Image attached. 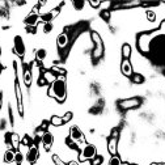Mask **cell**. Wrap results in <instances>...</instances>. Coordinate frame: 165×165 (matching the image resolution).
I'll return each instance as SVG.
<instances>
[{
	"label": "cell",
	"mask_w": 165,
	"mask_h": 165,
	"mask_svg": "<svg viewBox=\"0 0 165 165\" xmlns=\"http://www.w3.org/2000/svg\"><path fill=\"white\" fill-rule=\"evenodd\" d=\"M22 144H29V138H28V136H25L22 139Z\"/></svg>",
	"instance_id": "obj_35"
},
{
	"label": "cell",
	"mask_w": 165,
	"mask_h": 165,
	"mask_svg": "<svg viewBox=\"0 0 165 165\" xmlns=\"http://www.w3.org/2000/svg\"><path fill=\"white\" fill-rule=\"evenodd\" d=\"M121 71L124 76H132V66L128 59H123L121 64Z\"/></svg>",
	"instance_id": "obj_7"
},
{
	"label": "cell",
	"mask_w": 165,
	"mask_h": 165,
	"mask_svg": "<svg viewBox=\"0 0 165 165\" xmlns=\"http://www.w3.org/2000/svg\"><path fill=\"white\" fill-rule=\"evenodd\" d=\"M67 165H79V164L76 163V161H70V163H68Z\"/></svg>",
	"instance_id": "obj_36"
},
{
	"label": "cell",
	"mask_w": 165,
	"mask_h": 165,
	"mask_svg": "<svg viewBox=\"0 0 165 165\" xmlns=\"http://www.w3.org/2000/svg\"><path fill=\"white\" fill-rule=\"evenodd\" d=\"M22 153L21 152H16V156H15V161H17V163H20L21 164V161H22Z\"/></svg>",
	"instance_id": "obj_30"
},
{
	"label": "cell",
	"mask_w": 165,
	"mask_h": 165,
	"mask_svg": "<svg viewBox=\"0 0 165 165\" xmlns=\"http://www.w3.org/2000/svg\"><path fill=\"white\" fill-rule=\"evenodd\" d=\"M17 165H21V164H20V163H17Z\"/></svg>",
	"instance_id": "obj_39"
},
{
	"label": "cell",
	"mask_w": 165,
	"mask_h": 165,
	"mask_svg": "<svg viewBox=\"0 0 165 165\" xmlns=\"http://www.w3.org/2000/svg\"><path fill=\"white\" fill-rule=\"evenodd\" d=\"M44 77H45V80L47 81V84H52V82L56 80V76H55V74H54L52 71H47V72H45Z\"/></svg>",
	"instance_id": "obj_16"
},
{
	"label": "cell",
	"mask_w": 165,
	"mask_h": 165,
	"mask_svg": "<svg viewBox=\"0 0 165 165\" xmlns=\"http://www.w3.org/2000/svg\"><path fill=\"white\" fill-rule=\"evenodd\" d=\"M52 72H58V74H62V75H64L66 74V71L64 70H62V68H58V67H52Z\"/></svg>",
	"instance_id": "obj_33"
},
{
	"label": "cell",
	"mask_w": 165,
	"mask_h": 165,
	"mask_svg": "<svg viewBox=\"0 0 165 165\" xmlns=\"http://www.w3.org/2000/svg\"><path fill=\"white\" fill-rule=\"evenodd\" d=\"M15 91H16V97H17V106H19V112H20V114H22V94H21V89H20V87H19V82H16Z\"/></svg>",
	"instance_id": "obj_11"
},
{
	"label": "cell",
	"mask_w": 165,
	"mask_h": 165,
	"mask_svg": "<svg viewBox=\"0 0 165 165\" xmlns=\"http://www.w3.org/2000/svg\"><path fill=\"white\" fill-rule=\"evenodd\" d=\"M52 30V24L51 22H46L44 25V33H50Z\"/></svg>",
	"instance_id": "obj_27"
},
{
	"label": "cell",
	"mask_w": 165,
	"mask_h": 165,
	"mask_svg": "<svg viewBox=\"0 0 165 165\" xmlns=\"http://www.w3.org/2000/svg\"><path fill=\"white\" fill-rule=\"evenodd\" d=\"M109 165H122V161L117 155H114V156H112V159H110Z\"/></svg>",
	"instance_id": "obj_23"
},
{
	"label": "cell",
	"mask_w": 165,
	"mask_h": 165,
	"mask_svg": "<svg viewBox=\"0 0 165 165\" xmlns=\"http://www.w3.org/2000/svg\"><path fill=\"white\" fill-rule=\"evenodd\" d=\"M15 156H16V152H13L12 149H7L4 153V161L5 163H13L15 161Z\"/></svg>",
	"instance_id": "obj_14"
},
{
	"label": "cell",
	"mask_w": 165,
	"mask_h": 165,
	"mask_svg": "<svg viewBox=\"0 0 165 165\" xmlns=\"http://www.w3.org/2000/svg\"><path fill=\"white\" fill-rule=\"evenodd\" d=\"M2 105H3V100H2V96H0V109H2Z\"/></svg>",
	"instance_id": "obj_38"
},
{
	"label": "cell",
	"mask_w": 165,
	"mask_h": 165,
	"mask_svg": "<svg viewBox=\"0 0 165 165\" xmlns=\"http://www.w3.org/2000/svg\"><path fill=\"white\" fill-rule=\"evenodd\" d=\"M132 165H138V164H132Z\"/></svg>",
	"instance_id": "obj_40"
},
{
	"label": "cell",
	"mask_w": 165,
	"mask_h": 165,
	"mask_svg": "<svg viewBox=\"0 0 165 165\" xmlns=\"http://www.w3.org/2000/svg\"><path fill=\"white\" fill-rule=\"evenodd\" d=\"M70 138L72 139V140H76V142H79V140L84 142V135H82L81 130L77 126H72L70 128Z\"/></svg>",
	"instance_id": "obj_6"
},
{
	"label": "cell",
	"mask_w": 165,
	"mask_h": 165,
	"mask_svg": "<svg viewBox=\"0 0 165 165\" xmlns=\"http://www.w3.org/2000/svg\"><path fill=\"white\" fill-rule=\"evenodd\" d=\"M72 4H74V7H75L76 9H80V8H82V7H84V2H74Z\"/></svg>",
	"instance_id": "obj_31"
},
{
	"label": "cell",
	"mask_w": 165,
	"mask_h": 165,
	"mask_svg": "<svg viewBox=\"0 0 165 165\" xmlns=\"http://www.w3.org/2000/svg\"><path fill=\"white\" fill-rule=\"evenodd\" d=\"M101 17H102V19H105V20H109L110 12H109V10H104V12H101Z\"/></svg>",
	"instance_id": "obj_32"
},
{
	"label": "cell",
	"mask_w": 165,
	"mask_h": 165,
	"mask_svg": "<svg viewBox=\"0 0 165 165\" xmlns=\"http://www.w3.org/2000/svg\"><path fill=\"white\" fill-rule=\"evenodd\" d=\"M13 49H15V52L19 56H24V54H25V44H24L22 38H21L20 35H16V37H15V41H13Z\"/></svg>",
	"instance_id": "obj_4"
},
{
	"label": "cell",
	"mask_w": 165,
	"mask_h": 165,
	"mask_svg": "<svg viewBox=\"0 0 165 165\" xmlns=\"http://www.w3.org/2000/svg\"><path fill=\"white\" fill-rule=\"evenodd\" d=\"M39 17L35 15V13H32L30 16H28L26 17V20H25V22H26L28 25H32V26H34L35 24H37V21H38Z\"/></svg>",
	"instance_id": "obj_17"
},
{
	"label": "cell",
	"mask_w": 165,
	"mask_h": 165,
	"mask_svg": "<svg viewBox=\"0 0 165 165\" xmlns=\"http://www.w3.org/2000/svg\"><path fill=\"white\" fill-rule=\"evenodd\" d=\"M147 17H148L149 21H153L155 20V17H156V13L153 12V10H148V12H147Z\"/></svg>",
	"instance_id": "obj_29"
},
{
	"label": "cell",
	"mask_w": 165,
	"mask_h": 165,
	"mask_svg": "<svg viewBox=\"0 0 165 165\" xmlns=\"http://www.w3.org/2000/svg\"><path fill=\"white\" fill-rule=\"evenodd\" d=\"M91 35H92L93 42H94V45H96V49L93 50V58H94V59H98V58H101L102 54H104V44H102V39H101V37H100V34L97 33V32H92Z\"/></svg>",
	"instance_id": "obj_2"
},
{
	"label": "cell",
	"mask_w": 165,
	"mask_h": 165,
	"mask_svg": "<svg viewBox=\"0 0 165 165\" xmlns=\"http://www.w3.org/2000/svg\"><path fill=\"white\" fill-rule=\"evenodd\" d=\"M49 96L55 98L58 102H63L67 96V87H66V80L63 76L56 77V80L51 84L49 88Z\"/></svg>",
	"instance_id": "obj_1"
},
{
	"label": "cell",
	"mask_w": 165,
	"mask_h": 165,
	"mask_svg": "<svg viewBox=\"0 0 165 165\" xmlns=\"http://www.w3.org/2000/svg\"><path fill=\"white\" fill-rule=\"evenodd\" d=\"M24 81H25V85L26 87H30V84H32V72L29 70H25V72H24Z\"/></svg>",
	"instance_id": "obj_18"
},
{
	"label": "cell",
	"mask_w": 165,
	"mask_h": 165,
	"mask_svg": "<svg viewBox=\"0 0 165 165\" xmlns=\"http://www.w3.org/2000/svg\"><path fill=\"white\" fill-rule=\"evenodd\" d=\"M50 122H51L52 126H62V124H63L62 117H58V116H52L51 119H50Z\"/></svg>",
	"instance_id": "obj_19"
},
{
	"label": "cell",
	"mask_w": 165,
	"mask_h": 165,
	"mask_svg": "<svg viewBox=\"0 0 165 165\" xmlns=\"http://www.w3.org/2000/svg\"><path fill=\"white\" fill-rule=\"evenodd\" d=\"M58 15H59V9H54L52 12H49V13H45V15H42V16H41V20L46 24V22H50V21H51L54 17L58 16Z\"/></svg>",
	"instance_id": "obj_12"
},
{
	"label": "cell",
	"mask_w": 165,
	"mask_h": 165,
	"mask_svg": "<svg viewBox=\"0 0 165 165\" xmlns=\"http://www.w3.org/2000/svg\"><path fill=\"white\" fill-rule=\"evenodd\" d=\"M62 119H63V123H67V122H70L71 119H72V112H67V113L62 117Z\"/></svg>",
	"instance_id": "obj_24"
},
{
	"label": "cell",
	"mask_w": 165,
	"mask_h": 165,
	"mask_svg": "<svg viewBox=\"0 0 165 165\" xmlns=\"http://www.w3.org/2000/svg\"><path fill=\"white\" fill-rule=\"evenodd\" d=\"M89 4H91V7H93V8H98V7L101 5V2H100V0H91Z\"/></svg>",
	"instance_id": "obj_28"
},
{
	"label": "cell",
	"mask_w": 165,
	"mask_h": 165,
	"mask_svg": "<svg viewBox=\"0 0 165 165\" xmlns=\"http://www.w3.org/2000/svg\"><path fill=\"white\" fill-rule=\"evenodd\" d=\"M140 105V101L138 98H130V100H124V101L121 102V107L123 109H132V107H136Z\"/></svg>",
	"instance_id": "obj_8"
},
{
	"label": "cell",
	"mask_w": 165,
	"mask_h": 165,
	"mask_svg": "<svg viewBox=\"0 0 165 165\" xmlns=\"http://www.w3.org/2000/svg\"><path fill=\"white\" fill-rule=\"evenodd\" d=\"M151 165H165V163H153V164H151Z\"/></svg>",
	"instance_id": "obj_37"
},
{
	"label": "cell",
	"mask_w": 165,
	"mask_h": 165,
	"mask_svg": "<svg viewBox=\"0 0 165 165\" xmlns=\"http://www.w3.org/2000/svg\"><path fill=\"white\" fill-rule=\"evenodd\" d=\"M42 143H44L45 148L49 151L50 147H51L54 143V136L51 132H44V134H42Z\"/></svg>",
	"instance_id": "obj_10"
},
{
	"label": "cell",
	"mask_w": 165,
	"mask_h": 165,
	"mask_svg": "<svg viewBox=\"0 0 165 165\" xmlns=\"http://www.w3.org/2000/svg\"><path fill=\"white\" fill-rule=\"evenodd\" d=\"M46 84H47V81L45 80V77H39L38 79V85H39V87H44V85H46Z\"/></svg>",
	"instance_id": "obj_34"
},
{
	"label": "cell",
	"mask_w": 165,
	"mask_h": 165,
	"mask_svg": "<svg viewBox=\"0 0 165 165\" xmlns=\"http://www.w3.org/2000/svg\"><path fill=\"white\" fill-rule=\"evenodd\" d=\"M97 156V149L93 144H87L82 148V151L79 155V160L80 161H87V160H92Z\"/></svg>",
	"instance_id": "obj_3"
},
{
	"label": "cell",
	"mask_w": 165,
	"mask_h": 165,
	"mask_svg": "<svg viewBox=\"0 0 165 165\" xmlns=\"http://www.w3.org/2000/svg\"><path fill=\"white\" fill-rule=\"evenodd\" d=\"M56 44L60 49H64L66 46L68 45V35L66 33H62L58 35V38H56Z\"/></svg>",
	"instance_id": "obj_13"
},
{
	"label": "cell",
	"mask_w": 165,
	"mask_h": 165,
	"mask_svg": "<svg viewBox=\"0 0 165 165\" xmlns=\"http://www.w3.org/2000/svg\"><path fill=\"white\" fill-rule=\"evenodd\" d=\"M122 55H123V59H128L131 55V46L128 44H124L122 46Z\"/></svg>",
	"instance_id": "obj_15"
},
{
	"label": "cell",
	"mask_w": 165,
	"mask_h": 165,
	"mask_svg": "<svg viewBox=\"0 0 165 165\" xmlns=\"http://www.w3.org/2000/svg\"><path fill=\"white\" fill-rule=\"evenodd\" d=\"M102 160H104L102 156H96L94 159H92V165H101Z\"/></svg>",
	"instance_id": "obj_26"
},
{
	"label": "cell",
	"mask_w": 165,
	"mask_h": 165,
	"mask_svg": "<svg viewBox=\"0 0 165 165\" xmlns=\"http://www.w3.org/2000/svg\"><path fill=\"white\" fill-rule=\"evenodd\" d=\"M132 81H134L135 84H142V82L144 81V77H143L140 74H135V75H132Z\"/></svg>",
	"instance_id": "obj_21"
},
{
	"label": "cell",
	"mask_w": 165,
	"mask_h": 165,
	"mask_svg": "<svg viewBox=\"0 0 165 165\" xmlns=\"http://www.w3.org/2000/svg\"><path fill=\"white\" fill-rule=\"evenodd\" d=\"M10 143L13 148H19V136L17 134H10Z\"/></svg>",
	"instance_id": "obj_20"
},
{
	"label": "cell",
	"mask_w": 165,
	"mask_h": 165,
	"mask_svg": "<svg viewBox=\"0 0 165 165\" xmlns=\"http://www.w3.org/2000/svg\"><path fill=\"white\" fill-rule=\"evenodd\" d=\"M117 146H118V139L116 136H112L109 139V142H107V151H109V153L112 156L117 155Z\"/></svg>",
	"instance_id": "obj_9"
},
{
	"label": "cell",
	"mask_w": 165,
	"mask_h": 165,
	"mask_svg": "<svg viewBox=\"0 0 165 165\" xmlns=\"http://www.w3.org/2000/svg\"><path fill=\"white\" fill-rule=\"evenodd\" d=\"M35 55H37V59H38V60H44V59L46 58V55H47V52H46L45 49H39Z\"/></svg>",
	"instance_id": "obj_22"
},
{
	"label": "cell",
	"mask_w": 165,
	"mask_h": 165,
	"mask_svg": "<svg viewBox=\"0 0 165 165\" xmlns=\"http://www.w3.org/2000/svg\"><path fill=\"white\" fill-rule=\"evenodd\" d=\"M52 161H54V164H55V165H67V164L63 163V160H60V157L58 155H54L52 156Z\"/></svg>",
	"instance_id": "obj_25"
},
{
	"label": "cell",
	"mask_w": 165,
	"mask_h": 165,
	"mask_svg": "<svg viewBox=\"0 0 165 165\" xmlns=\"http://www.w3.org/2000/svg\"><path fill=\"white\" fill-rule=\"evenodd\" d=\"M38 157H39V152H38V148L35 146H32L29 151H28V153H26V160L29 161L30 164H34L35 161L38 160Z\"/></svg>",
	"instance_id": "obj_5"
}]
</instances>
